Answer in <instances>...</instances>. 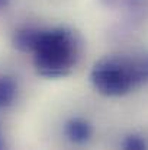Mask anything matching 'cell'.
Masks as SVG:
<instances>
[{"label":"cell","instance_id":"6da1fadb","mask_svg":"<svg viewBox=\"0 0 148 150\" xmlns=\"http://www.w3.org/2000/svg\"><path fill=\"white\" fill-rule=\"evenodd\" d=\"M34 64L41 76L61 77L73 70L79 58L74 34L65 28L36 31L32 48Z\"/></svg>","mask_w":148,"mask_h":150},{"label":"cell","instance_id":"7a4b0ae2","mask_svg":"<svg viewBox=\"0 0 148 150\" xmlns=\"http://www.w3.org/2000/svg\"><path fill=\"white\" fill-rule=\"evenodd\" d=\"M145 79H148V58H106L96 63L92 71L95 88L106 96L126 95Z\"/></svg>","mask_w":148,"mask_h":150},{"label":"cell","instance_id":"3957f363","mask_svg":"<svg viewBox=\"0 0 148 150\" xmlns=\"http://www.w3.org/2000/svg\"><path fill=\"white\" fill-rule=\"evenodd\" d=\"M18 93V86L15 80L9 76H0V109L10 106Z\"/></svg>","mask_w":148,"mask_h":150},{"label":"cell","instance_id":"277c9868","mask_svg":"<svg viewBox=\"0 0 148 150\" xmlns=\"http://www.w3.org/2000/svg\"><path fill=\"white\" fill-rule=\"evenodd\" d=\"M68 130H70L68 136H70L71 140H74V142H84V140L89 137V134H90L89 125L84 124V122H81V121H74V122H71V124L68 125Z\"/></svg>","mask_w":148,"mask_h":150},{"label":"cell","instance_id":"5b68a950","mask_svg":"<svg viewBox=\"0 0 148 150\" xmlns=\"http://www.w3.org/2000/svg\"><path fill=\"white\" fill-rule=\"evenodd\" d=\"M126 147L128 149H145V143L138 137H129L128 143H126Z\"/></svg>","mask_w":148,"mask_h":150},{"label":"cell","instance_id":"8992f818","mask_svg":"<svg viewBox=\"0 0 148 150\" xmlns=\"http://www.w3.org/2000/svg\"><path fill=\"white\" fill-rule=\"evenodd\" d=\"M7 3H9V0H0V10H1L3 7H6Z\"/></svg>","mask_w":148,"mask_h":150},{"label":"cell","instance_id":"52a82bcc","mask_svg":"<svg viewBox=\"0 0 148 150\" xmlns=\"http://www.w3.org/2000/svg\"><path fill=\"white\" fill-rule=\"evenodd\" d=\"M0 147H1V139H0Z\"/></svg>","mask_w":148,"mask_h":150}]
</instances>
